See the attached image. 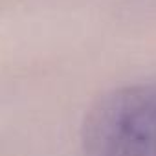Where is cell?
Returning a JSON list of instances; mask_svg holds the SVG:
<instances>
[{"instance_id":"cell-1","label":"cell","mask_w":156,"mask_h":156,"mask_svg":"<svg viewBox=\"0 0 156 156\" xmlns=\"http://www.w3.org/2000/svg\"><path fill=\"white\" fill-rule=\"evenodd\" d=\"M85 156H156V85H130L99 98L83 123Z\"/></svg>"}]
</instances>
